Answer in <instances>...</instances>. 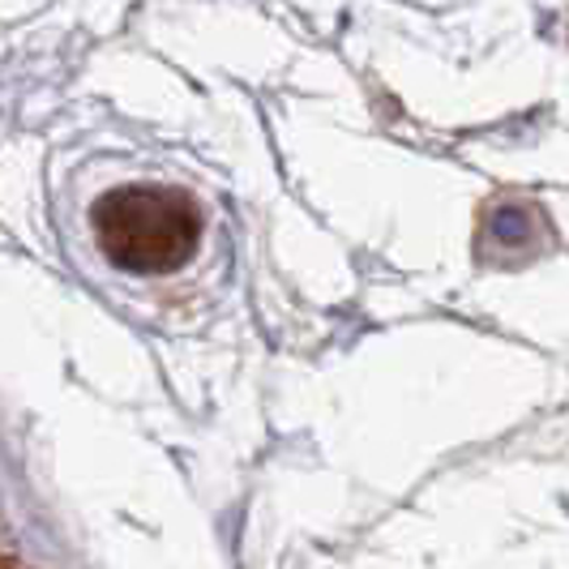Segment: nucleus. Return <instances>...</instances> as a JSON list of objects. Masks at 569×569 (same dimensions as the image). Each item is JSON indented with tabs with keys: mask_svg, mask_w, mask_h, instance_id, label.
<instances>
[{
	"mask_svg": "<svg viewBox=\"0 0 569 569\" xmlns=\"http://www.w3.org/2000/svg\"><path fill=\"white\" fill-rule=\"evenodd\" d=\"M94 240L129 274H163L193 253L198 210L176 189L124 184L94 206Z\"/></svg>",
	"mask_w": 569,
	"mask_h": 569,
	"instance_id": "nucleus-1",
	"label": "nucleus"
}]
</instances>
